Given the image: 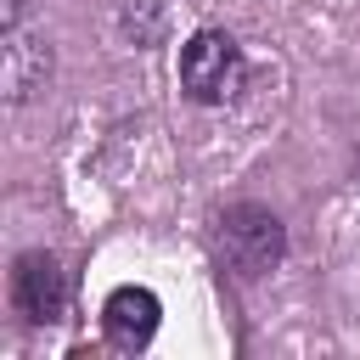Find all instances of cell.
Here are the masks:
<instances>
[{
    "mask_svg": "<svg viewBox=\"0 0 360 360\" xmlns=\"http://www.w3.org/2000/svg\"><path fill=\"white\" fill-rule=\"evenodd\" d=\"M214 242H219V259H225L242 281L270 276V270L281 264V253H287V231H281V219H276L270 208H259V202H236V208H225Z\"/></svg>",
    "mask_w": 360,
    "mask_h": 360,
    "instance_id": "cell-2",
    "label": "cell"
},
{
    "mask_svg": "<svg viewBox=\"0 0 360 360\" xmlns=\"http://www.w3.org/2000/svg\"><path fill=\"white\" fill-rule=\"evenodd\" d=\"M22 6H28V0H6V6H0V28H22Z\"/></svg>",
    "mask_w": 360,
    "mask_h": 360,
    "instance_id": "cell-6",
    "label": "cell"
},
{
    "mask_svg": "<svg viewBox=\"0 0 360 360\" xmlns=\"http://www.w3.org/2000/svg\"><path fill=\"white\" fill-rule=\"evenodd\" d=\"M158 321H163V304H158V292L152 287H112L107 292V304H101V332H107V343L112 349H124V354H141L152 338H158Z\"/></svg>",
    "mask_w": 360,
    "mask_h": 360,
    "instance_id": "cell-4",
    "label": "cell"
},
{
    "mask_svg": "<svg viewBox=\"0 0 360 360\" xmlns=\"http://www.w3.org/2000/svg\"><path fill=\"white\" fill-rule=\"evenodd\" d=\"M51 79V45L39 34H22V28H6V51H0V90L6 101H28L34 90H45Z\"/></svg>",
    "mask_w": 360,
    "mask_h": 360,
    "instance_id": "cell-5",
    "label": "cell"
},
{
    "mask_svg": "<svg viewBox=\"0 0 360 360\" xmlns=\"http://www.w3.org/2000/svg\"><path fill=\"white\" fill-rule=\"evenodd\" d=\"M248 84V56L225 28H197L180 45V90L197 107H225Z\"/></svg>",
    "mask_w": 360,
    "mask_h": 360,
    "instance_id": "cell-1",
    "label": "cell"
},
{
    "mask_svg": "<svg viewBox=\"0 0 360 360\" xmlns=\"http://www.w3.org/2000/svg\"><path fill=\"white\" fill-rule=\"evenodd\" d=\"M68 298H73V281H68V270H62L56 253H45V248L17 253V264H11V304H17L22 321L56 326L68 315Z\"/></svg>",
    "mask_w": 360,
    "mask_h": 360,
    "instance_id": "cell-3",
    "label": "cell"
}]
</instances>
